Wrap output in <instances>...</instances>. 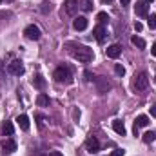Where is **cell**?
<instances>
[{"label": "cell", "mask_w": 156, "mask_h": 156, "mask_svg": "<svg viewBox=\"0 0 156 156\" xmlns=\"http://www.w3.org/2000/svg\"><path fill=\"white\" fill-rule=\"evenodd\" d=\"M71 55L76 58L78 62H82V64H89V62L94 58L93 49L87 47V45H75V49L71 51Z\"/></svg>", "instance_id": "1"}, {"label": "cell", "mask_w": 156, "mask_h": 156, "mask_svg": "<svg viewBox=\"0 0 156 156\" xmlns=\"http://www.w3.org/2000/svg\"><path fill=\"white\" fill-rule=\"evenodd\" d=\"M53 76H55V80H56L58 83H71V82H73V75H71V71H69L67 67H64V66L56 67Z\"/></svg>", "instance_id": "2"}, {"label": "cell", "mask_w": 156, "mask_h": 156, "mask_svg": "<svg viewBox=\"0 0 156 156\" xmlns=\"http://www.w3.org/2000/svg\"><path fill=\"white\" fill-rule=\"evenodd\" d=\"M147 85H149V76H147V73H140L138 76H134V82H133L134 91H145Z\"/></svg>", "instance_id": "3"}, {"label": "cell", "mask_w": 156, "mask_h": 156, "mask_svg": "<svg viewBox=\"0 0 156 156\" xmlns=\"http://www.w3.org/2000/svg\"><path fill=\"white\" fill-rule=\"evenodd\" d=\"M94 83H96V91H98L100 94H105V93L111 89V82H109L105 76H98L96 80H94Z\"/></svg>", "instance_id": "4"}, {"label": "cell", "mask_w": 156, "mask_h": 156, "mask_svg": "<svg viewBox=\"0 0 156 156\" xmlns=\"http://www.w3.org/2000/svg\"><path fill=\"white\" fill-rule=\"evenodd\" d=\"M7 71H9L11 75H15V76H20V75H24V66H22L20 60H13V62L7 66Z\"/></svg>", "instance_id": "5"}, {"label": "cell", "mask_w": 156, "mask_h": 156, "mask_svg": "<svg viewBox=\"0 0 156 156\" xmlns=\"http://www.w3.org/2000/svg\"><path fill=\"white\" fill-rule=\"evenodd\" d=\"M85 147H87V151H89L91 154L98 153V151H100V142H98V138H96V136H89V138L85 140Z\"/></svg>", "instance_id": "6"}, {"label": "cell", "mask_w": 156, "mask_h": 156, "mask_svg": "<svg viewBox=\"0 0 156 156\" xmlns=\"http://www.w3.org/2000/svg\"><path fill=\"white\" fill-rule=\"evenodd\" d=\"M24 35L27 37L29 40H40V37H42V33H40V27L38 26H27L26 27V31H24Z\"/></svg>", "instance_id": "7"}, {"label": "cell", "mask_w": 156, "mask_h": 156, "mask_svg": "<svg viewBox=\"0 0 156 156\" xmlns=\"http://www.w3.org/2000/svg\"><path fill=\"white\" fill-rule=\"evenodd\" d=\"M64 11H66L69 16L76 15V11H78V2H76V0H66V2H64Z\"/></svg>", "instance_id": "8"}, {"label": "cell", "mask_w": 156, "mask_h": 156, "mask_svg": "<svg viewBox=\"0 0 156 156\" xmlns=\"http://www.w3.org/2000/svg\"><path fill=\"white\" fill-rule=\"evenodd\" d=\"M147 11H149V5H147L145 0L136 2V5H134V13H136L138 16H147Z\"/></svg>", "instance_id": "9"}, {"label": "cell", "mask_w": 156, "mask_h": 156, "mask_svg": "<svg viewBox=\"0 0 156 156\" xmlns=\"http://www.w3.org/2000/svg\"><path fill=\"white\" fill-rule=\"evenodd\" d=\"M105 55H107L109 58H118V56L122 55V45H118V44L109 45V47L105 49Z\"/></svg>", "instance_id": "10"}, {"label": "cell", "mask_w": 156, "mask_h": 156, "mask_svg": "<svg viewBox=\"0 0 156 156\" xmlns=\"http://www.w3.org/2000/svg\"><path fill=\"white\" fill-rule=\"evenodd\" d=\"M87 18L85 16H76L75 20H73V27L76 29V31H83V29H87Z\"/></svg>", "instance_id": "11"}, {"label": "cell", "mask_w": 156, "mask_h": 156, "mask_svg": "<svg viewBox=\"0 0 156 156\" xmlns=\"http://www.w3.org/2000/svg\"><path fill=\"white\" fill-rule=\"evenodd\" d=\"M93 33H94V38L98 40L100 44H102V42L105 40V37H107V31H105V27H104V26H96Z\"/></svg>", "instance_id": "12"}, {"label": "cell", "mask_w": 156, "mask_h": 156, "mask_svg": "<svg viewBox=\"0 0 156 156\" xmlns=\"http://www.w3.org/2000/svg\"><path fill=\"white\" fill-rule=\"evenodd\" d=\"M2 149H4V153L11 154V153L16 151V142H13V140H5V142L2 144Z\"/></svg>", "instance_id": "13"}, {"label": "cell", "mask_w": 156, "mask_h": 156, "mask_svg": "<svg viewBox=\"0 0 156 156\" xmlns=\"http://www.w3.org/2000/svg\"><path fill=\"white\" fill-rule=\"evenodd\" d=\"M151 122H149V116H145V115H140V116H136L134 120V127L136 129H140V127H147Z\"/></svg>", "instance_id": "14"}, {"label": "cell", "mask_w": 156, "mask_h": 156, "mask_svg": "<svg viewBox=\"0 0 156 156\" xmlns=\"http://www.w3.org/2000/svg\"><path fill=\"white\" fill-rule=\"evenodd\" d=\"M16 123H18V127L22 131H29V118L26 116V115H20V116L16 118Z\"/></svg>", "instance_id": "15"}, {"label": "cell", "mask_w": 156, "mask_h": 156, "mask_svg": "<svg viewBox=\"0 0 156 156\" xmlns=\"http://www.w3.org/2000/svg\"><path fill=\"white\" fill-rule=\"evenodd\" d=\"M113 129H115V133L122 134V136H125V133H127V129H125V125H123L122 120H115L113 122Z\"/></svg>", "instance_id": "16"}, {"label": "cell", "mask_w": 156, "mask_h": 156, "mask_svg": "<svg viewBox=\"0 0 156 156\" xmlns=\"http://www.w3.org/2000/svg\"><path fill=\"white\" fill-rule=\"evenodd\" d=\"M37 104H38L40 107H47L49 105V96L45 93H40L38 96H37Z\"/></svg>", "instance_id": "17"}, {"label": "cell", "mask_w": 156, "mask_h": 156, "mask_svg": "<svg viewBox=\"0 0 156 156\" xmlns=\"http://www.w3.org/2000/svg\"><path fill=\"white\" fill-rule=\"evenodd\" d=\"M142 140H144L145 144H153V142L156 140V133L154 131H147V133L142 136Z\"/></svg>", "instance_id": "18"}, {"label": "cell", "mask_w": 156, "mask_h": 156, "mask_svg": "<svg viewBox=\"0 0 156 156\" xmlns=\"http://www.w3.org/2000/svg\"><path fill=\"white\" fill-rule=\"evenodd\" d=\"M2 133H4V134H7V136H11V134L15 133V127H13V123H11V122H5V123L2 125Z\"/></svg>", "instance_id": "19"}, {"label": "cell", "mask_w": 156, "mask_h": 156, "mask_svg": "<svg viewBox=\"0 0 156 156\" xmlns=\"http://www.w3.org/2000/svg\"><path fill=\"white\" fill-rule=\"evenodd\" d=\"M33 85H35V87H37V89H40V91H42V89H44V87H45V78L44 76H35V80H33Z\"/></svg>", "instance_id": "20"}, {"label": "cell", "mask_w": 156, "mask_h": 156, "mask_svg": "<svg viewBox=\"0 0 156 156\" xmlns=\"http://www.w3.org/2000/svg\"><path fill=\"white\" fill-rule=\"evenodd\" d=\"M131 42H133V44H134V45H136L138 49H145V40H144V38H140L138 35H134V37L131 38Z\"/></svg>", "instance_id": "21"}, {"label": "cell", "mask_w": 156, "mask_h": 156, "mask_svg": "<svg viewBox=\"0 0 156 156\" xmlns=\"http://www.w3.org/2000/svg\"><path fill=\"white\" fill-rule=\"evenodd\" d=\"M40 11H42L44 15H47V13L53 11V5H51L49 2H42V4H40Z\"/></svg>", "instance_id": "22"}, {"label": "cell", "mask_w": 156, "mask_h": 156, "mask_svg": "<svg viewBox=\"0 0 156 156\" xmlns=\"http://www.w3.org/2000/svg\"><path fill=\"white\" fill-rule=\"evenodd\" d=\"M147 26H149V29H156V15H151L147 18Z\"/></svg>", "instance_id": "23"}, {"label": "cell", "mask_w": 156, "mask_h": 156, "mask_svg": "<svg viewBox=\"0 0 156 156\" xmlns=\"http://www.w3.org/2000/svg\"><path fill=\"white\" fill-rule=\"evenodd\" d=\"M107 20H109L107 13H104V11H102V13H98V22H100V26H104V24H105Z\"/></svg>", "instance_id": "24"}, {"label": "cell", "mask_w": 156, "mask_h": 156, "mask_svg": "<svg viewBox=\"0 0 156 156\" xmlns=\"http://www.w3.org/2000/svg\"><path fill=\"white\" fill-rule=\"evenodd\" d=\"M83 11H91L93 9V4H91V0H82V5H80Z\"/></svg>", "instance_id": "25"}, {"label": "cell", "mask_w": 156, "mask_h": 156, "mask_svg": "<svg viewBox=\"0 0 156 156\" xmlns=\"http://www.w3.org/2000/svg\"><path fill=\"white\" fill-rule=\"evenodd\" d=\"M115 71H116L118 76H123V75H125V69H123L122 64H116V66H115Z\"/></svg>", "instance_id": "26"}, {"label": "cell", "mask_w": 156, "mask_h": 156, "mask_svg": "<svg viewBox=\"0 0 156 156\" xmlns=\"http://www.w3.org/2000/svg\"><path fill=\"white\" fill-rule=\"evenodd\" d=\"M125 154V151H123V149H116V151H113V153H111V156H123Z\"/></svg>", "instance_id": "27"}, {"label": "cell", "mask_w": 156, "mask_h": 156, "mask_svg": "<svg viewBox=\"0 0 156 156\" xmlns=\"http://www.w3.org/2000/svg\"><path fill=\"white\" fill-rule=\"evenodd\" d=\"M85 80H87V82H94V80H96V78L93 76V75H91V73H89V71H85Z\"/></svg>", "instance_id": "28"}, {"label": "cell", "mask_w": 156, "mask_h": 156, "mask_svg": "<svg viewBox=\"0 0 156 156\" xmlns=\"http://www.w3.org/2000/svg\"><path fill=\"white\" fill-rule=\"evenodd\" d=\"M142 27H144V26H142L140 22H134V29H136V31H142Z\"/></svg>", "instance_id": "29"}, {"label": "cell", "mask_w": 156, "mask_h": 156, "mask_svg": "<svg viewBox=\"0 0 156 156\" xmlns=\"http://www.w3.org/2000/svg\"><path fill=\"white\" fill-rule=\"evenodd\" d=\"M49 156H64L60 151H53V153H49Z\"/></svg>", "instance_id": "30"}, {"label": "cell", "mask_w": 156, "mask_h": 156, "mask_svg": "<svg viewBox=\"0 0 156 156\" xmlns=\"http://www.w3.org/2000/svg\"><path fill=\"white\" fill-rule=\"evenodd\" d=\"M151 53H153V55H154V56H156V42H154V44H153V47H151Z\"/></svg>", "instance_id": "31"}, {"label": "cell", "mask_w": 156, "mask_h": 156, "mask_svg": "<svg viewBox=\"0 0 156 156\" xmlns=\"http://www.w3.org/2000/svg\"><path fill=\"white\" fill-rule=\"evenodd\" d=\"M151 115H153V116H156V105H153V107H151Z\"/></svg>", "instance_id": "32"}, {"label": "cell", "mask_w": 156, "mask_h": 156, "mask_svg": "<svg viewBox=\"0 0 156 156\" xmlns=\"http://www.w3.org/2000/svg\"><path fill=\"white\" fill-rule=\"evenodd\" d=\"M120 2H122V5H127V4H129L131 0H120Z\"/></svg>", "instance_id": "33"}, {"label": "cell", "mask_w": 156, "mask_h": 156, "mask_svg": "<svg viewBox=\"0 0 156 156\" xmlns=\"http://www.w3.org/2000/svg\"><path fill=\"white\" fill-rule=\"evenodd\" d=\"M102 2H104V4H111L113 0H102Z\"/></svg>", "instance_id": "34"}, {"label": "cell", "mask_w": 156, "mask_h": 156, "mask_svg": "<svg viewBox=\"0 0 156 156\" xmlns=\"http://www.w3.org/2000/svg\"><path fill=\"white\" fill-rule=\"evenodd\" d=\"M145 2H154V0H145Z\"/></svg>", "instance_id": "35"}, {"label": "cell", "mask_w": 156, "mask_h": 156, "mask_svg": "<svg viewBox=\"0 0 156 156\" xmlns=\"http://www.w3.org/2000/svg\"><path fill=\"white\" fill-rule=\"evenodd\" d=\"M2 2H4V0H0V4H2Z\"/></svg>", "instance_id": "36"}, {"label": "cell", "mask_w": 156, "mask_h": 156, "mask_svg": "<svg viewBox=\"0 0 156 156\" xmlns=\"http://www.w3.org/2000/svg\"><path fill=\"white\" fill-rule=\"evenodd\" d=\"M154 82H156V76H154Z\"/></svg>", "instance_id": "37"}]
</instances>
